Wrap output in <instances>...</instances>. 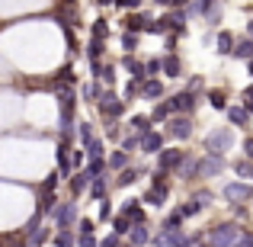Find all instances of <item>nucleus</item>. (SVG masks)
<instances>
[{
    "label": "nucleus",
    "mask_w": 253,
    "mask_h": 247,
    "mask_svg": "<svg viewBox=\"0 0 253 247\" xmlns=\"http://www.w3.org/2000/svg\"><path fill=\"white\" fill-rule=\"evenodd\" d=\"M96 3H103V6H106V3H116V0H96Z\"/></svg>",
    "instance_id": "nucleus-52"
},
{
    "label": "nucleus",
    "mask_w": 253,
    "mask_h": 247,
    "mask_svg": "<svg viewBox=\"0 0 253 247\" xmlns=\"http://www.w3.org/2000/svg\"><path fill=\"white\" fill-rule=\"evenodd\" d=\"M55 183H58V173H51V177L42 183V193H51V190H55Z\"/></svg>",
    "instance_id": "nucleus-38"
},
{
    "label": "nucleus",
    "mask_w": 253,
    "mask_h": 247,
    "mask_svg": "<svg viewBox=\"0 0 253 247\" xmlns=\"http://www.w3.org/2000/svg\"><path fill=\"white\" fill-rule=\"evenodd\" d=\"M51 215H55V225H58V228H61V231H68V225L71 222H74V215H77V209H74V205H55V212H51Z\"/></svg>",
    "instance_id": "nucleus-8"
},
{
    "label": "nucleus",
    "mask_w": 253,
    "mask_h": 247,
    "mask_svg": "<svg viewBox=\"0 0 253 247\" xmlns=\"http://www.w3.org/2000/svg\"><path fill=\"white\" fill-rule=\"evenodd\" d=\"M231 145H234V135H231V129H218V132H211V135L205 138V148H209L211 154H221V151H228Z\"/></svg>",
    "instance_id": "nucleus-2"
},
{
    "label": "nucleus",
    "mask_w": 253,
    "mask_h": 247,
    "mask_svg": "<svg viewBox=\"0 0 253 247\" xmlns=\"http://www.w3.org/2000/svg\"><path fill=\"white\" fill-rule=\"evenodd\" d=\"M228 119L234 125H244L247 122V109H244V106H234V109H228Z\"/></svg>",
    "instance_id": "nucleus-19"
},
{
    "label": "nucleus",
    "mask_w": 253,
    "mask_h": 247,
    "mask_svg": "<svg viewBox=\"0 0 253 247\" xmlns=\"http://www.w3.org/2000/svg\"><path fill=\"white\" fill-rule=\"evenodd\" d=\"M93 74H96V77H99V81H103L106 87L116 81V77H112V74H116V71H112V64H99V61H96V64H93Z\"/></svg>",
    "instance_id": "nucleus-14"
},
{
    "label": "nucleus",
    "mask_w": 253,
    "mask_h": 247,
    "mask_svg": "<svg viewBox=\"0 0 253 247\" xmlns=\"http://www.w3.org/2000/svg\"><path fill=\"white\" fill-rule=\"evenodd\" d=\"M122 68L128 71L131 77H135V84H144V81H148V71H144V64H141V61H135L131 55H125V58H122Z\"/></svg>",
    "instance_id": "nucleus-9"
},
{
    "label": "nucleus",
    "mask_w": 253,
    "mask_h": 247,
    "mask_svg": "<svg viewBox=\"0 0 253 247\" xmlns=\"http://www.w3.org/2000/svg\"><path fill=\"white\" fill-rule=\"evenodd\" d=\"M128 235H131V244H135V247H141V244H148V241H151L148 225H135V228H131Z\"/></svg>",
    "instance_id": "nucleus-15"
},
{
    "label": "nucleus",
    "mask_w": 253,
    "mask_h": 247,
    "mask_svg": "<svg viewBox=\"0 0 253 247\" xmlns=\"http://www.w3.org/2000/svg\"><path fill=\"white\" fill-rule=\"evenodd\" d=\"M71 154H74V157H71V167H81L84 164V151H71Z\"/></svg>",
    "instance_id": "nucleus-46"
},
{
    "label": "nucleus",
    "mask_w": 253,
    "mask_h": 247,
    "mask_svg": "<svg viewBox=\"0 0 253 247\" xmlns=\"http://www.w3.org/2000/svg\"><path fill=\"white\" fill-rule=\"evenodd\" d=\"M99 218H103V222H109V218H112V205H109V199H99Z\"/></svg>",
    "instance_id": "nucleus-31"
},
{
    "label": "nucleus",
    "mask_w": 253,
    "mask_h": 247,
    "mask_svg": "<svg viewBox=\"0 0 253 247\" xmlns=\"http://www.w3.org/2000/svg\"><path fill=\"white\" fill-rule=\"evenodd\" d=\"M81 247H99V244H96L93 235H81Z\"/></svg>",
    "instance_id": "nucleus-42"
},
{
    "label": "nucleus",
    "mask_w": 253,
    "mask_h": 247,
    "mask_svg": "<svg viewBox=\"0 0 253 247\" xmlns=\"http://www.w3.org/2000/svg\"><path fill=\"white\" fill-rule=\"evenodd\" d=\"M209 99H211V106H215V109H224V93L221 90H211Z\"/></svg>",
    "instance_id": "nucleus-34"
},
{
    "label": "nucleus",
    "mask_w": 253,
    "mask_h": 247,
    "mask_svg": "<svg viewBox=\"0 0 253 247\" xmlns=\"http://www.w3.org/2000/svg\"><path fill=\"white\" fill-rule=\"evenodd\" d=\"M138 145H141V138H138V135H128V138L122 142V151L128 154V151H131V148H138Z\"/></svg>",
    "instance_id": "nucleus-36"
},
{
    "label": "nucleus",
    "mask_w": 253,
    "mask_h": 247,
    "mask_svg": "<svg viewBox=\"0 0 253 247\" xmlns=\"http://www.w3.org/2000/svg\"><path fill=\"white\" fill-rule=\"evenodd\" d=\"M234 170H237V173H241V177H250V170H253V167H250L247 161H241V164H237V167H234Z\"/></svg>",
    "instance_id": "nucleus-43"
},
{
    "label": "nucleus",
    "mask_w": 253,
    "mask_h": 247,
    "mask_svg": "<svg viewBox=\"0 0 253 247\" xmlns=\"http://www.w3.org/2000/svg\"><path fill=\"white\" fill-rule=\"evenodd\" d=\"M199 209H202L199 202H186V205H179V215H183V218H189V215H196Z\"/></svg>",
    "instance_id": "nucleus-33"
},
{
    "label": "nucleus",
    "mask_w": 253,
    "mask_h": 247,
    "mask_svg": "<svg viewBox=\"0 0 253 247\" xmlns=\"http://www.w3.org/2000/svg\"><path fill=\"white\" fill-rule=\"evenodd\" d=\"M234 247H244V244H234Z\"/></svg>",
    "instance_id": "nucleus-56"
},
{
    "label": "nucleus",
    "mask_w": 253,
    "mask_h": 247,
    "mask_svg": "<svg viewBox=\"0 0 253 247\" xmlns=\"http://www.w3.org/2000/svg\"><path fill=\"white\" fill-rule=\"evenodd\" d=\"M170 135L173 138H189L192 135V122L189 119H170Z\"/></svg>",
    "instance_id": "nucleus-10"
},
{
    "label": "nucleus",
    "mask_w": 253,
    "mask_h": 247,
    "mask_svg": "<svg viewBox=\"0 0 253 247\" xmlns=\"http://www.w3.org/2000/svg\"><path fill=\"white\" fill-rule=\"evenodd\" d=\"M99 247H119V235H109V238H103V241H99Z\"/></svg>",
    "instance_id": "nucleus-40"
},
{
    "label": "nucleus",
    "mask_w": 253,
    "mask_h": 247,
    "mask_svg": "<svg viewBox=\"0 0 253 247\" xmlns=\"http://www.w3.org/2000/svg\"><path fill=\"white\" fill-rule=\"evenodd\" d=\"M125 26H128V32L135 36V32L148 29V26H151V19H148V16H128V23H125Z\"/></svg>",
    "instance_id": "nucleus-17"
},
{
    "label": "nucleus",
    "mask_w": 253,
    "mask_h": 247,
    "mask_svg": "<svg viewBox=\"0 0 253 247\" xmlns=\"http://www.w3.org/2000/svg\"><path fill=\"white\" fill-rule=\"evenodd\" d=\"M141 93H144L148 99H157V97L164 93V87H161V81H144V84H141Z\"/></svg>",
    "instance_id": "nucleus-16"
},
{
    "label": "nucleus",
    "mask_w": 253,
    "mask_h": 247,
    "mask_svg": "<svg viewBox=\"0 0 253 247\" xmlns=\"http://www.w3.org/2000/svg\"><path fill=\"white\" fill-rule=\"evenodd\" d=\"M90 170H81V173H74V180H71V190H74V196H77V193H84L86 190V186H90Z\"/></svg>",
    "instance_id": "nucleus-13"
},
{
    "label": "nucleus",
    "mask_w": 253,
    "mask_h": 247,
    "mask_svg": "<svg viewBox=\"0 0 253 247\" xmlns=\"http://www.w3.org/2000/svg\"><path fill=\"white\" fill-rule=\"evenodd\" d=\"M192 106H196V93L192 90H183L170 99V112H189Z\"/></svg>",
    "instance_id": "nucleus-7"
},
{
    "label": "nucleus",
    "mask_w": 253,
    "mask_h": 247,
    "mask_svg": "<svg viewBox=\"0 0 253 247\" xmlns=\"http://www.w3.org/2000/svg\"><path fill=\"white\" fill-rule=\"evenodd\" d=\"M250 177H253V170H250Z\"/></svg>",
    "instance_id": "nucleus-58"
},
{
    "label": "nucleus",
    "mask_w": 253,
    "mask_h": 247,
    "mask_svg": "<svg viewBox=\"0 0 253 247\" xmlns=\"http://www.w3.org/2000/svg\"><path fill=\"white\" fill-rule=\"evenodd\" d=\"M221 170H224V157L221 154H209L205 161L196 164V173H199V177H218Z\"/></svg>",
    "instance_id": "nucleus-3"
},
{
    "label": "nucleus",
    "mask_w": 253,
    "mask_h": 247,
    "mask_svg": "<svg viewBox=\"0 0 253 247\" xmlns=\"http://www.w3.org/2000/svg\"><path fill=\"white\" fill-rule=\"evenodd\" d=\"M55 244H58V247H74V238H71V231H61V235L55 238Z\"/></svg>",
    "instance_id": "nucleus-35"
},
{
    "label": "nucleus",
    "mask_w": 253,
    "mask_h": 247,
    "mask_svg": "<svg viewBox=\"0 0 253 247\" xmlns=\"http://www.w3.org/2000/svg\"><path fill=\"white\" fill-rule=\"evenodd\" d=\"M103 180H106V177H93V183H90V193H93L96 199H106V183H103Z\"/></svg>",
    "instance_id": "nucleus-22"
},
{
    "label": "nucleus",
    "mask_w": 253,
    "mask_h": 247,
    "mask_svg": "<svg viewBox=\"0 0 253 247\" xmlns=\"http://www.w3.org/2000/svg\"><path fill=\"white\" fill-rule=\"evenodd\" d=\"M81 142H84V148H86V145L93 142V135H90V125H86V122L81 125Z\"/></svg>",
    "instance_id": "nucleus-37"
},
{
    "label": "nucleus",
    "mask_w": 253,
    "mask_h": 247,
    "mask_svg": "<svg viewBox=\"0 0 253 247\" xmlns=\"http://www.w3.org/2000/svg\"><path fill=\"white\" fill-rule=\"evenodd\" d=\"M224 199H231V202H250L253 190L244 186V183H228V186H224Z\"/></svg>",
    "instance_id": "nucleus-6"
},
{
    "label": "nucleus",
    "mask_w": 253,
    "mask_h": 247,
    "mask_svg": "<svg viewBox=\"0 0 253 247\" xmlns=\"http://www.w3.org/2000/svg\"><path fill=\"white\" fill-rule=\"evenodd\" d=\"M192 202H211V193H196V199Z\"/></svg>",
    "instance_id": "nucleus-47"
},
{
    "label": "nucleus",
    "mask_w": 253,
    "mask_h": 247,
    "mask_svg": "<svg viewBox=\"0 0 253 247\" xmlns=\"http://www.w3.org/2000/svg\"><path fill=\"white\" fill-rule=\"evenodd\" d=\"M122 109L125 106H122V99H119L116 93H109V90L99 93V112H103V116H122Z\"/></svg>",
    "instance_id": "nucleus-4"
},
{
    "label": "nucleus",
    "mask_w": 253,
    "mask_h": 247,
    "mask_svg": "<svg viewBox=\"0 0 253 247\" xmlns=\"http://www.w3.org/2000/svg\"><path fill=\"white\" fill-rule=\"evenodd\" d=\"M231 55H237V58H253V39H244V42H237Z\"/></svg>",
    "instance_id": "nucleus-18"
},
{
    "label": "nucleus",
    "mask_w": 253,
    "mask_h": 247,
    "mask_svg": "<svg viewBox=\"0 0 253 247\" xmlns=\"http://www.w3.org/2000/svg\"><path fill=\"white\" fill-rule=\"evenodd\" d=\"M109 167H116V170H125V167H128V154H125V151H116V154L109 157Z\"/></svg>",
    "instance_id": "nucleus-21"
},
{
    "label": "nucleus",
    "mask_w": 253,
    "mask_h": 247,
    "mask_svg": "<svg viewBox=\"0 0 253 247\" xmlns=\"http://www.w3.org/2000/svg\"><path fill=\"white\" fill-rule=\"evenodd\" d=\"M247 32H250V36H253V19H250V26H247Z\"/></svg>",
    "instance_id": "nucleus-53"
},
{
    "label": "nucleus",
    "mask_w": 253,
    "mask_h": 247,
    "mask_svg": "<svg viewBox=\"0 0 253 247\" xmlns=\"http://www.w3.org/2000/svg\"><path fill=\"white\" fill-rule=\"evenodd\" d=\"M183 161H186V154H183V151H176V148L161 151V157H157V164H161L164 173H167V170H176V167H183Z\"/></svg>",
    "instance_id": "nucleus-5"
},
{
    "label": "nucleus",
    "mask_w": 253,
    "mask_h": 247,
    "mask_svg": "<svg viewBox=\"0 0 253 247\" xmlns=\"http://www.w3.org/2000/svg\"><path fill=\"white\" fill-rule=\"evenodd\" d=\"M68 154H71L68 145L61 142V148H58V164H61V173H68V170H71V157H68Z\"/></svg>",
    "instance_id": "nucleus-20"
},
{
    "label": "nucleus",
    "mask_w": 253,
    "mask_h": 247,
    "mask_svg": "<svg viewBox=\"0 0 253 247\" xmlns=\"http://www.w3.org/2000/svg\"><path fill=\"white\" fill-rule=\"evenodd\" d=\"M186 3V0H170V6H183Z\"/></svg>",
    "instance_id": "nucleus-51"
},
{
    "label": "nucleus",
    "mask_w": 253,
    "mask_h": 247,
    "mask_svg": "<svg viewBox=\"0 0 253 247\" xmlns=\"http://www.w3.org/2000/svg\"><path fill=\"white\" fill-rule=\"evenodd\" d=\"M138 90H141V84H135V81H131L128 87H125V97H128V99H131V97H135V93H138Z\"/></svg>",
    "instance_id": "nucleus-45"
},
{
    "label": "nucleus",
    "mask_w": 253,
    "mask_h": 247,
    "mask_svg": "<svg viewBox=\"0 0 253 247\" xmlns=\"http://www.w3.org/2000/svg\"><path fill=\"white\" fill-rule=\"evenodd\" d=\"M241 244L244 247H253V235H241Z\"/></svg>",
    "instance_id": "nucleus-49"
},
{
    "label": "nucleus",
    "mask_w": 253,
    "mask_h": 247,
    "mask_svg": "<svg viewBox=\"0 0 253 247\" xmlns=\"http://www.w3.org/2000/svg\"><path fill=\"white\" fill-rule=\"evenodd\" d=\"M241 244V228L237 225H218L209 235V247H234Z\"/></svg>",
    "instance_id": "nucleus-1"
},
{
    "label": "nucleus",
    "mask_w": 253,
    "mask_h": 247,
    "mask_svg": "<svg viewBox=\"0 0 253 247\" xmlns=\"http://www.w3.org/2000/svg\"><path fill=\"white\" fill-rule=\"evenodd\" d=\"M199 247H205V244H199Z\"/></svg>",
    "instance_id": "nucleus-59"
},
{
    "label": "nucleus",
    "mask_w": 253,
    "mask_h": 247,
    "mask_svg": "<svg viewBox=\"0 0 253 247\" xmlns=\"http://www.w3.org/2000/svg\"><path fill=\"white\" fill-rule=\"evenodd\" d=\"M112 228H116V231H112V235H119V238H122V235H128L131 222H128V218H125V215H119V218H116V225H112Z\"/></svg>",
    "instance_id": "nucleus-26"
},
{
    "label": "nucleus",
    "mask_w": 253,
    "mask_h": 247,
    "mask_svg": "<svg viewBox=\"0 0 253 247\" xmlns=\"http://www.w3.org/2000/svg\"><path fill=\"white\" fill-rule=\"evenodd\" d=\"M247 112H253V97H247V106H244Z\"/></svg>",
    "instance_id": "nucleus-50"
},
{
    "label": "nucleus",
    "mask_w": 253,
    "mask_h": 247,
    "mask_svg": "<svg viewBox=\"0 0 253 247\" xmlns=\"http://www.w3.org/2000/svg\"><path fill=\"white\" fill-rule=\"evenodd\" d=\"M122 49H125V51H135V49H138V36L125 32V36H122Z\"/></svg>",
    "instance_id": "nucleus-29"
},
{
    "label": "nucleus",
    "mask_w": 253,
    "mask_h": 247,
    "mask_svg": "<svg viewBox=\"0 0 253 247\" xmlns=\"http://www.w3.org/2000/svg\"><path fill=\"white\" fill-rule=\"evenodd\" d=\"M161 68H164V61H148V64H144V71H148V74H157Z\"/></svg>",
    "instance_id": "nucleus-41"
},
{
    "label": "nucleus",
    "mask_w": 253,
    "mask_h": 247,
    "mask_svg": "<svg viewBox=\"0 0 253 247\" xmlns=\"http://www.w3.org/2000/svg\"><path fill=\"white\" fill-rule=\"evenodd\" d=\"M157 3H164V6H170V0H157Z\"/></svg>",
    "instance_id": "nucleus-54"
},
{
    "label": "nucleus",
    "mask_w": 253,
    "mask_h": 247,
    "mask_svg": "<svg viewBox=\"0 0 253 247\" xmlns=\"http://www.w3.org/2000/svg\"><path fill=\"white\" fill-rule=\"evenodd\" d=\"M135 177H138V170H122V177H119L116 183L119 186H131V183H135Z\"/></svg>",
    "instance_id": "nucleus-30"
},
{
    "label": "nucleus",
    "mask_w": 253,
    "mask_h": 247,
    "mask_svg": "<svg viewBox=\"0 0 253 247\" xmlns=\"http://www.w3.org/2000/svg\"><path fill=\"white\" fill-rule=\"evenodd\" d=\"M164 71H167L170 77H176L179 74V58L176 55H167V58H164Z\"/></svg>",
    "instance_id": "nucleus-23"
},
{
    "label": "nucleus",
    "mask_w": 253,
    "mask_h": 247,
    "mask_svg": "<svg viewBox=\"0 0 253 247\" xmlns=\"http://www.w3.org/2000/svg\"><path fill=\"white\" fill-rule=\"evenodd\" d=\"M86 157H90V161H99V157H103V142L93 138V142L86 145Z\"/></svg>",
    "instance_id": "nucleus-24"
},
{
    "label": "nucleus",
    "mask_w": 253,
    "mask_h": 247,
    "mask_svg": "<svg viewBox=\"0 0 253 247\" xmlns=\"http://www.w3.org/2000/svg\"><path fill=\"white\" fill-rule=\"evenodd\" d=\"M119 6H122V10H138V3H141V0H116Z\"/></svg>",
    "instance_id": "nucleus-39"
},
{
    "label": "nucleus",
    "mask_w": 253,
    "mask_h": 247,
    "mask_svg": "<svg viewBox=\"0 0 253 247\" xmlns=\"http://www.w3.org/2000/svg\"><path fill=\"white\" fill-rule=\"evenodd\" d=\"M81 235H93V222L90 218H81Z\"/></svg>",
    "instance_id": "nucleus-44"
},
{
    "label": "nucleus",
    "mask_w": 253,
    "mask_h": 247,
    "mask_svg": "<svg viewBox=\"0 0 253 247\" xmlns=\"http://www.w3.org/2000/svg\"><path fill=\"white\" fill-rule=\"evenodd\" d=\"M167 116H170V106L167 103L154 106V112H151V119H154V122H161V119H167Z\"/></svg>",
    "instance_id": "nucleus-28"
},
{
    "label": "nucleus",
    "mask_w": 253,
    "mask_h": 247,
    "mask_svg": "<svg viewBox=\"0 0 253 247\" xmlns=\"http://www.w3.org/2000/svg\"><path fill=\"white\" fill-rule=\"evenodd\" d=\"M19 247H26V244H19Z\"/></svg>",
    "instance_id": "nucleus-57"
},
{
    "label": "nucleus",
    "mask_w": 253,
    "mask_h": 247,
    "mask_svg": "<svg viewBox=\"0 0 253 247\" xmlns=\"http://www.w3.org/2000/svg\"><path fill=\"white\" fill-rule=\"evenodd\" d=\"M164 199H167V186H164V183H154V190L144 196V202H148V205H161Z\"/></svg>",
    "instance_id": "nucleus-12"
},
{
    "label": "nucleus",
    "mask_w": 253,
    "mask_h": 247,
    "mask_svg": "<svg viewBox=\"0 0 253 247\" xmlns=\"http://www.w3.org/2000/svg\"><path fill=\"white\" fill-rule=\"evenodd\" d=\"M250 74H253V58H250Z\"/></svg>",
    "instance_id": "nucleus-55"
},
{
    "label": "nucleus",
    "mask_w": 253,
    "mask_h": 247,
    "mask_svg": "<svg viewBox=\"0 0 253 247\" xmlns=\"http://www.w3.org/2000/svg\"><path fill=\"white\" fill-rule=\"evenodd\" d=\"M86 55H90V61L96 64L99 61V55H103V39H93L90 42V51H86Z\"/></svg>",
    "instance_id": "nucleus-25"
},
{
    "label": "nucleus",
    "mask_w": 253,
    "mask_h": 247,
    "mask_svg": "<svg viewBox=\"0 0 253 247\" xmlns=\"http://www.w3.org/2000/svg\"><path fill=\"white\" fill-rule=\"evenodd\" d=\"M141 148L148 151V154H154V151H161V148H164V138L157 135V132H148V135L141 138Z\"/></svg>",
    "instance_id": "nucleus-11"
},
{
    "label": "nucleus",
    "mask_w": 253,
    "mask_h": 247,
    "mask_svg": "<svg viewBox=\"0 0 253 247\" xmlns=\"http://www.w3.org/2000/svg\"><path fill=\"white\" fill-rule=\"evenodd\" d=\"M244 151H247V157H253V138H247V142H244Z\"/></svg>",
    "instance_id": "nucleus-48"
},
{
    "label": "nucleus",
    "mask_w": 253,
    "mask_h": 247,
    "mask_svg": "<svg viewBox=\"0 0 253 247\" xmlns=\"http://www.w3.org/2000/svg\"><path fill=\"white\" fill-rule=\"evenodd\" d=\"M218 51H234V39H231V32H221V36H218Z\"/></svg>",
    "instance_id": "nucleus-27"
},
{
    "label": "nucleus",
    "mask_w": 253,
    "mask_h": 247,
    "mask_svg": "<svg viewBox=\"0 0 253 247\" xmlns=\"http://www.w3.org/2000/svg\"><path fill=\"white\" fill-rule=\"evenodd\" d=\"M109 36V26L103 23V19H99V23H93V39H106Z\"/></svg>",
    "instance_id": "nucleus-32"
}]
</instances>
